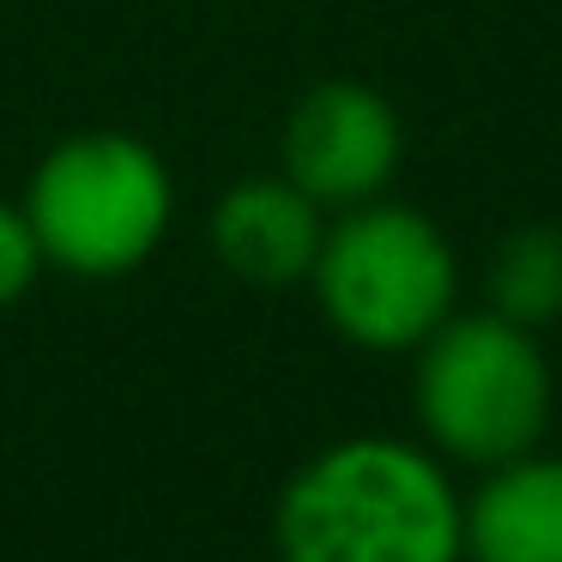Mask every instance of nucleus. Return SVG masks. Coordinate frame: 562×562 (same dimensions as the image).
I'll list each match as a JSON object with an SVG mask.
<instances>
[{"mask_svg":"<svg viewBox=\"0 0 562 562\" xmlns=\"http://www.w3.org/2000/svg\"><path fill=\"white\" fill-rule=\"evenodd\" d=\"M465 496L429 441L345 436L272 502L279 562H465Z\"/></svg>","mask_w":562,"mask_h":562,"instance_id":"f257e3e1","label":"nucleus"},{"mask_svg":"<svg viewBox=\"0 0 562 562\" xmlns=\"http://www.w3.org/2000/svg\"><path fill=\"white\" fill-rule=\"evenodd\" d=\"M557 412V381L538 333L496 308H453L412 351V417L417 441L448 465H490L532 453Z\"/></svg>","mask_w":562,"mask_h":562,"instance_id":"f03ea898","label":"nucleus"},{"mask_svg":"<svg viewBox=\"0 0 562 562\" xmlns=\"http://www.w3.org/2000/svg\"><path fill=\"white\" fill-rule=\"evenodd\" d=\"M308 284L345 345L417 351L460 308V255L436 218L381 194L327 218Z\"/></svg>","mask_w":562,"mask_h":562,"instance_id":"7ed1b4c3","label":"nucleus"},{"mask_svg":"<svg viewBox=\"0 0 562 562\" xmlns=\"http://www.w3.org/2000/svg\"><path fill=\"white\" fill-rule=\"evenodd\" d=\"M19 206L37 231L43 267L67 279H127L170 236L176 182L146 139L74 134L37 158Z\"/></svg>","mask_w":562,"mask_h":562,"instance_id":"20e7f679","label":"nucleus"},{"mask_svg":"<svg viewBox=\"0 0 562 562\" xmlns=\"http://www.w3.org/2000/svg\"><path fill=\"white\" fill-rule=\"evenodd\" d=\"M400 115L375 86L357 79H327L291 110L279 139V176H291L321 212H345L381 200L400 176Z\"/></svg>","mask_w":562,"mask_h":562,"instance_id":"39448f33","label":"nucleus"},{"mask_svg":"<svg viewBox=\"0 0 562 562\" xmlns=\"http://www.w3.org/2000/svg\"><path fill=\"white\" fill-rule=\"evenodd\" d=\"M327 236V212L291 182V176H248L224 188L212 206V255L231 279L279 291L303 284Z\"/></svg>","mask_w":562,"mask_h":562,"instance_id":"423d86ee","label":"nucleus"},{"mask_svg":"<svg viewBox=\"0 0 562 562\" xmlns=\"http://www.w3.org/2000/svg\"><path fill=\"white\" fill-rule=\"evenodd\" d=\"M465 562H562V453H514L477 472L460 508Z\"/></svg>","mask_w":562,"mask_h":562,"instance_id":"0eeeda50","label":"nucleus"},{"mask_svg":"<svg viewBox=\"0 0 562 562\" xmlns=\"http://www.w3.org/2000/svg\"><path fill=\"white\" fill-rule=\"evenodd\" d=\"M490 308L520 327L562 321V231L557 224H526L490 260Z\"/></svg>","mask_w":562,"mask_h":562,"instance_id":"6e6552de","label":"nucleus"},{"mask_svg":"<svg viewBox=\"0 0 562 562\" xmlns=\"http://www.w3.org/2000/svg\"><path fill=\"white\" fill-rule=\"evenodd\" d=\"M37 279H43L37 231H31L25 206H7V200H0V308H13Z\"/></svg>","mask_w":562,"mask_h":562,"instance_id":"1a4fd4ad","label":"nucleus"}]
</instances>
